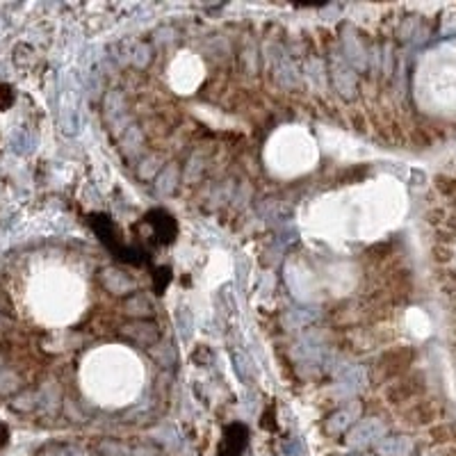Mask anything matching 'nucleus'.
Here are the masks:
<instances>
[{"mask_svg": "<svg viewBox=\"0 0 456 456\" xmlns=\"http://www.w3.org/2000/svg\"><path fill=\"white\" fill-rule=\"evenodd\" d=\"M413 450V443L409 441V438H390V441H385L378 445V452H381L383 456H406L411 454Z\"/></svg>", "mask_w": 456, "mask_h": 456, "instance_id": "f257e3e1", "label": "nucleus"}]
</instances>
